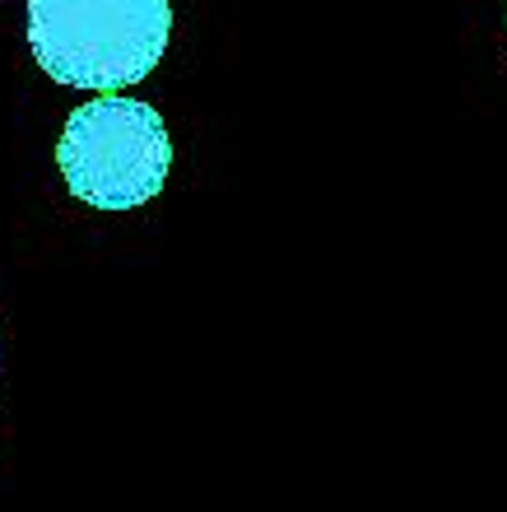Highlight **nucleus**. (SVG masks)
<instances>
[{
    "label": "nucleus",
    "instance_id": "f257e3e1",
    "mask_svg": "<svg viewBox=\"0 0 507 512\" xmlns=\"http://www.w3.org/2000/svg\"><path fill=\"white\" fill-rule=\"evenodd\" d=\"M173 38V0H28V47L56 84H140Z\"/></svg>",
    "mask_w": 507,
    "mask_h": 512
},
{
    "label": "nucleus",
    "instance_id": "f03ea898",
    "mask_svg": "<svg viewBox=\"0 0 507 512\" xmlns=\"http://www.w3.org/2000/svg\"><path fill=\"white\" fill-rule=\"evenodd\" d=\"M56 168L75 201L94 210H135L168 182L173 140L159 108L140 98H94L70 112L56 145Z\"/></svg>",
    "mask_w": 507,
    "mask_h": 512
}]
</instances>
